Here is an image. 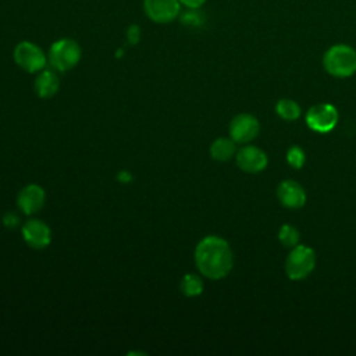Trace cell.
Instances as JSON below:
<instances>
[{
	"label": "cell",
	"mask_w": 356,
	"mask_h": 356,
	"mask_svg": "<svg viewBox=\"0 0 356 356\" xmlns=\"http://www.w3.org/2000/svg\"><path fill=\"white\" fill-rule=\"evenodd\" d=\"M21 234L25 243L32 249H44L51 242L50 227L39 218H31L24 222Z\"/></svg>",
	"instance_id": "8"
},
{
	"label": "cell",
	"mask_w": 356,
	"mask_h": 356,
	"mask_svg": "<svg viewBox=\"0 0 356 356\" xmlns=\"http://www.w3.org/2000/svg\"><path fill=\"white\" fill-rule=\"evenodd\" d=\"M277 196L282 206L288 209H299L306 203V192L303 186L295 181H282L277 188Z\"/></svg>",
	"instance_id": "12"
},
{
	"label": "cell",
	"mask_w": 356,
	"mask_h": 356,
	"mask_svg": "<svg viewBox=\"0 0 356 356\" xmlns=\"http://www.w3.org/2000/svg\"><path fill=\"white\" fill-rule=\"evenodd\" d=\"M338 122V111L330 103L316 104L306 113V124L310 129L325 134L335 128Z\"/></svg>",
	"instance_id": "6"
},
{
	"label": "cell",
	"mask_w": 356,
	"mask_h": 356,
	"mask_svg": "<svg viewBox=\"0 0 356 356\" xmlns=\"http://www.w3.org/2000/svg\"><path fill=\"white\" fill-rule=\"evenodd\" d=\"M206 0H179L181 6L185 8H200Z\"/></svg>",
	"instance_id": "22"
},
{
	"label": "cell",
	"mask_w": 356,
	"mask_h": 356,
	"mask_svg": "<svg viewBox=\"0 0 356 356\" xmlns=\"http://www.w3.org/2000/svg\"><path fill=\"white\" fill-rule=\"evenodd\" d=\"M278 239H280V242L285 248H291L292 249L296 245H299L300 235H299V231L293 225L284 224V225H281V228L278 231Z\"/></svg>",
	"instance_id": "17"
},
{
	"label": "cell",
	"mask_w": 356,
	"mask_h": 356,
	"mask_svg": "<svg viewBox=\"0 0 356 356\" xmlns=\"http://www.w3.org/2000/svg\"><path fill=\"white\" fill-rule=\"evenodd\" d=\"M195 263L203 277L209 280H221L232 270V249L221 236H204L195 248Z\"/></svg>",
	"instance_id": "1"
},
{
	"label": "cell",
	"mask_w": 356,
	"mask_h": 356,
	"mask_svg": "<svg viewBox=\"0 0 356 356\" xmlns=\"http://www.w3.org/2000/svg\"><path fill=\"white\" fill-rule=\"evenodd\" d=\"M275 111L277 114L286 121H293L296 118H299L300 115V106L291 99H281L277 104H275Z\"/></svg>",
	"instance_id": "16"
},
{
	"label": "cell",
	"mask_w": 356,
	"mask_h": 356,
	"mask_svg": "<svg viewBox=\"0 0 356 356\" xmlns=\"http://www.w3.org/2000/svg\"><path fill=\"white\" fill-rule=\"evenodd\" d=\"M210 154L217 161H227L235 154V140L232 138H217L210 146Z\"/></svg>",
	"instance_id": "14"
},
{
	"label": "cell",
	"mask_w": 356,
	"mask_h": 356,
	"mask_svg": "<svg viewBox=\"0 0 356 356\" xmlns=\"http://www.w3.org/2000/svg\"><path fill=\"white\" fill-rule=\"evenodd\" d=\"M127 39H128V43L131 44H136L140 39V29L138 25H131L128 29H127Z\"/></svg>",
	"instance_id": "20"
},
{
	"label": "cell",
	"mask_w": 356,
	"mask_h": 356,
	"mask_svg": "<svg viewBox=\"0 0 356 356\" xmlns=\"http://www.w3.org/2000/svg\"><path fill=\"white\" fill-rule=\"evenodd\" d=\"M324 70L335 78H348L356 72V50L339 43L331 46L323 56Z\"/></svg>",
	"instance_id": "2"
},
{
	"label": "cell",
	"mask_w": 356,
	"mask_h": 356,
	"mask_svg": "<svg viewBox=\"0 0 356 356\" xmlns=\"http://www.w3.org/2000/svg\"><path fill=\"white\" fill-rule=\"evenodd\" d=\"M259 121L252 114H238L229 122V136L235 143H248L259 135Z\"/></svg>",
	"instance_id": "9"
},
{
	"label": "cell",
	"mask_w": 356,
	"mask_h": 356,
	"mask_svg": "<svg viewBox=\"0 0 356 356\" xmlns=\"http://www.w3.org/2000/svg\"><path fill=\"white\" fill-rule=\"evenodd\" d=\"M13 57L15 64L29 74H38L49 64L44 51L36 43L29 40L19 42L14 47Z\"/></svg>",
	"instance_id": "5"
},
{
	"label": "cell",
	"mask_w": 356,
	"mask_h": 356,
	"mask_svg": "<svg viewBox=\"0 0 356 356\" xmlns=\"http://www.w3.org/2000/svg\"><path fill=\"white\" fill-rule=\"evenodd\" d=\"M3 224L7 228H15L19 224V217L15 213H13V211H7L3 216Z\"/></svg>",
	"instance_id": "21"
},
{
	"label": "cell",
	"mask_w": 356,
	"mask_h": 356,
	"mask_svg": "<svg viewBox=\"0 0 356 356\" xmlns=\"http://www.w3.org/2000/svg\"><path fill=\"white\" fill-rule=\"evenodd\" d=\"M267 154L256 146H243L236 153V164L245 172H259L267 167Z\"/></svg>",
	"instance_id": "11"
},
{
	"label": "cell",
	"mask_w": 356,
	"mask_h": 356,
	"mask_svg": "<svg viewBox=\"0 0 356 356\" xmlns=\"http://www.w3.org/2000/svg\"><path fill=\"white\" fill-rule=\"evenodd\" d=\"M179 21L191 28L202 26L206 21V15L200 11V8H186L182 14H179Z\"/></svg>",
	"instance_id": "18"
},
{
	"label": "cell",
	"mask_w": 356,
	"mask_h": 356,
	"mask_svg": "<svg viewBox=\"0 0 356 356\" xmlns=\"http://www.w3.org/2000/svg\"><path fill=\"white\" fill-rule=\"evenodd\" d=\"M181 292L188 298L199 296L203 292V280L193 273H188L182 277L179 284Z\"/></svg>",
	"instance_id": "15"
},
{
	"label": "cell",
	"mask_w": 356,
	"mask_h": 356,
	"mask_svg": "<svg viewBox=\"0 0 356 356\" xmlns=\"http://www.w3.org/2000/svg\"><path fill=\"white\" fill-rule=\"evenodd\" d=\"M46 192L38 184H28L25 185L17 195V206L18 209L26 214L33 216L44 206Z\"/></svg>",
	"instance_id": "10"
},
{
	"label": "cell",
	"mask_w": 356,
	"mask_h": 356,
	"mask_svg": "<svg viewBox=\"0 0 356 356\" xmlns=\"http://www.w3.org/2000/svg\"><path fill=\"white\" fill-rule=\"evenodd\" d=\"M305 160H306V156H305L303 149H300L299 146H292V147L288 149L286 161L291 167L302 168L303 164H305Z\"/></svg>",
	"instance_id": "19"
},
{
	"label": "cell",
	"mask_w": 356,
	"mask_h": 356,
	"mask_svg": "<svg viewBox=\"0 0 356 356\" xmlns=\"http://www.w3.org/2000/svg\"><path fill=\"white\" fill-rule=\"evenodd\" d=\"M143 11L153 22L167 24L179 17L181 3L179 0H143Z\"/></svg>",
	"instance_id": "7"
},
{
	"label": "cell",
	"mask_w": 356,
	"mask_h": 356,
	"mask_svg": "<svg viewBox=\"0 0 356 356\" xmlns=\"http://www.w3.org/2000/svg\"><path fill=\"white\" fill-rule=\"evenodd\" d=\"M316 266V253L312 248L305 245H296L289 252L285 260V273L289 280H305Z\"/></svg>",
	"instance_id": "4"
},
{
	"label": "cell",
	"mask_w": 356,
	"mask_h": 356,
	"mask_svg": "<svg viewBox=\"0 0 356 356\" xmlns=\"http://www.w3.org/2000/svg\"><path fill=\"white\" fill-rule=\"evenodd\" d=\"M60 88V78L56 70L53 68H43L38 72L33 81L35 93L40 99H50L53 97Z\"/></svg>",
	"instance_id": "13"
},
{
	"label": "cell",
	"mask_w": 356,
	"mask_h": 356,
	"mask_svg": "<svg viewBox=\"0 0 356 356\" xmlns=\"http://www.w3.org/2000/svg\"><path fill=\"white\" fill-rule=\"evenodd\" d=\"M81 46L70 38H63L53 42L47 53L49 65L57 72H67L72 70L81 61Z\"/></svg>",
	"instance_id": "3"
},
{
	"label": "cell",
	"mask_w": 356,
	"mask_h": 356,
	"mask_svg": "<svg viewBox=\"0 0 356 356\" xmlns=\"http://www.w3.org/2000/svg\"><path fill=\"white\" fill-rule=\"evenodd\" d=\"M117 179H118L120 182L128 184V182H131V181H132V175H131V172H128V171L122 170V171H120V172L117 174Z\"/></svg>",
	"instance_id": "23"
}]
</instances>
